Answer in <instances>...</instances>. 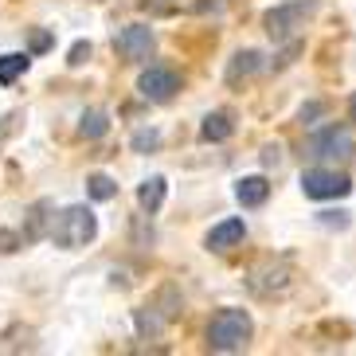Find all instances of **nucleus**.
<instances>
[{
	"label": "nucleus",
	"instance_id": "1",
	"mask_svg": "<svg viewBox=\"0 0 356 356\" xmlns=\"http://www.w3.org/2000/svg\"><path fill=\"white\" fill-rule=\"evenodd\" d=\"M251 333H254L251 314L227 305V309H220V314L208 321V348L211 353H239V348H247Z\"/></svg>",
	"mask_w": 356,
	"mask_h": 356
},
{
	"label": "nucleus",
	"instance_id": "2",
	"mask_svg": "<svg viewBox=\"0 0 356 356\" xmlns=\"http://www.w3.org/2000/svg\"><path fill=\"white\" fill-rule=\"evenodd\" d=\"M95 235H98V220L86 204L63 208L51 223V239H55V247H63V251H79L86 243H95Z\"/></svg>",
	"mask_w": 356,
	"mask_h": 356
},
{
	"label": "nucleus",
	"instance_id": "3",
	"mask_svg": "<svg viewBox=\"0 0 356 356\" xmlns=\"http://www.w3.org/2000/svg\"><path fill=\"white\" fill-rule=\"evenodd\" d=\"M314 0H290V4H278V8H270L266 16H262V28H266V35H270L274 43L278 40H290L298 28H305V20L314 16Z\"/></svg>",
	"mask_w": 356,
	"mask_h": 356
},
{
	"label": "nucleus",
	"instance_id": "4",
	"mask_svg": "<svg viewBox=\"0 0 356 356\" xmlns=\"http://www.w3.org/2000/svg\"><path fill=\"white\" fill-rule=\"evenodd\" d=\"M302 192L309 200H341L353 192V180L345 172H337V168L317 165V168H305L302 172Z\"/></svg>",
	"mask_w": 356,
	"mask_h": 356
},
{
	"label": "nucleus",
	"instance_id": "5",
	"mask_svg": "<svg viewBox=\"0 0 356 356\" xmlns=\"http://www.w3.org/2000/svg\"><path fill=\"white\" fill-rule=\"evenodd\" d=\"M309 157L317 161H348L353 157V134L345 126H325L309 137Z\"/></svg>",
	"mask_w": 356,
	"mask_h": 356
},
{
	"label": "nucleus",
	"instance_id": "6",
	"mask_svg": "<svg viewBox=\"0 0 356 356\" xmlns=\"http://www.w3.org/2000/svg\"><path fill=\"white\" fill-rule=\"evenodd\" d=\"M114 47L122 51V59L141 63V59H149V55H153L157 40H153V28H149V24H129V28H122V32H118Z\"/></svg>",
	"mask_w": 356,
	"mask_h": 356
},
{
	"label": "nucleus",
	"instance_id": "7",
	"mask_svg": "<svg viewBox=\"0 0 356 356\" xmlns=\"http://www.w3.org/2000/svg\"><path fill=\"white\" fill-rule=\"evenodd\" d=\"M137 90H141V98H149V102H168V98L180 90V74L172 71V67H149V71H141V79H137Z\"/></svg>",
	"mask_w": 356,
	"mask_h": 356
},
{
	"label": "nucleus",
	"instance_id": "8",
	"mask_svg": "<svg viewBox=\"0 0 356 356\" xmlns=\"http://www.w3.org/2000/svg\"><path fill=\"white\" fill-rule=\"evenodd\" d=\"M55 204L51 200H35L28 208V223H24V243H40L43 235H51V223H55Z\"/></svg>",
	"mask_w": 356,
	"mask_h": 356
},
{
	"label": "nucleus",
	"instance_id": "9",
	"mask_svg": "<svg viewBox=\"0 0 356 356\" xmlns=\"http://www.w3.org/2000/svg\"><path fill=\"white\" fill-rule=\"evenodd\" d=\"M243 235H247V227H243V220H223V223H216V227L208 231V251H231V247H239L243 243Z\"/></svg>",
	"mask_w": 356,
	"mask_h": 356
},
{
	"label": "nucleus",
	"instance_id": "10",
	"mask_svg": "<svg viewBox=\"0 0 356 356\" xmlns=\"http://www.w3.org/2000/svg\"><path fill=\"white\" fill-rule=\"evenodd\" d=\"M266 196H270L266 177H243L239 184H235V200H239L243 208H262V204H266Z\"/></svg>",
	"mask_w": 356,
	"mask_h": 356
},
{
	"label": "nucleus",
	"instance_id": "11",
	"mask_svg": "<svg viewBox=\"0 0 356 356\" xmlns=\"http://www.w3.org/2000/svg\"><path fill=\"white\" fill-rule=\"evenodd\" d=\"M259 67H262V55L259 51H251V47H247V51H235V55H231V63H227V83L239 86L243 79H251Z\"/></svg>",
	"mask_w": 356,
	"mask_h": 356
},
{
	"label": "nucleus",
	"instance_id": "12",
	"mask_svg": "<svg viewBox=\"0 0 356 356\" xmlns=\"http://www.w3.org/2000/svg\"><path fill=\"white\" fill-rule=\"evenodd\" d=\"M165 192H168V184H165V177H149V180H141V188H137V204H141V211H161V204H165Z\"/></svg>",
	"mask_w": 356,
	"mask_h": 356
},
{
	"label": "nucleus",
	"instance_id": "13",
	"mask_svg": "<svg viewBox=\"0 0 356 356\" xmlns=\"http://www.w3.org/2000/svg\"><path fill=\"white\" fill-rule=\"evenodd\" d=\"M231 134H235V122H231L227 110L208 114V118H204V126H200V137H204V141H227Z\"/></svg>",
	"mask_w": 356,
	"mask_h": 356
},
{
	"label": "nucleus",
	"instance_id": "14",
	"mask_svg": "<svg viewBox=\"0 0 356 356\" xmlns=\"http://www.w3.org/2000/svg\"><path fill=\"white\" fill-rule=\"evenodd\" d=\"M28 67H32V59H28V55H20V51L0 55V86H12L24 71H28Z\"/></svg>",
	"mask_w": 356,
	"mask_h": 356
},
{
	"label": "nucleus",
	"instance_id": "15",
	"mask_svg": "<svg viewBox=\"0 0 356 356\" xmlns=\"http://www.w3.org/2000/svg\"><path fill=\"white\" fill-rule=\"evenodd\" d=\"M106 129H110V118H106V110H86L83 114V122H79V134L83 137H90V141H95V137H106Z\"/></svg>",
	"mask_w": 356,
	"mask_h": 356
},
{
	"label": "nucleus",
	"instance_id": "16",
	"mask_svg": "<svg viewBox=\"0 0 356 356\" xmlns=\"http://www.w3.org/2000/svg\"><path fill=\"white\" fill-rule=\"evenodd\" d=\"M86 192L95 200H114L118 196V184L110 177H102V172H95V177H86Z\"/></svg>",
	"mask_w": 356,
	"mask_h": 356
},
{
	"label": "nucleus",
	"instance_id": "17",
	"mask_svg": "<svg viewBox=\"0 0 356 356\" xmlns=\"http://www.w3.org/2000/svg\"><path fill=\"white\" fill-rule=\"evenodd\" d=\"M165 329V317H157V309H137V333L141 337H157Z\"/></svg>",
	"mask_w": 356,
	"mask_h": 356
},
{
	"label": "nucleus",
	"instance_id": "18",
	"mask_svg": "<svg viewBox=\"0 0 356 356\" xmlns=\"http://www.w3.org/2000/svg\"><path fill=\"white\" fill-rule=\"evenodd\" d=\"M129 145H134V153H153V149L161 145V134L157 129H137Z\"/></svg>",
	"mask_w": 356,
	"mask_h": 356
},
{
	"label": "nucleus",
	"instance_id": "19",
	"mask_svg": "<svg viewBox=\"0 0 356 356\" xmlns=\"http://www.w3.org/2000/svg\"><path fill=\"white\" fill-rule=\"evenodd\" d=\"M20 126H24V110H12V114H4V122H0V149L8 145V137L16 134Z\"/></svg>",
	"mask_w": 356,
	"mask_h": 356
},
{
	"label": "nucleus",
	"instance_id": "20",
	"mask_svg": "<svg viewBox=\"0 0 356 356\" xmlns=\"http://www.w3.org/2000/svg\"><path fill=\"white\" fill-rule=\"evenodd\" d=\"M317 223H325V227H337V231H345V227H348V211H317Z\"/></svg>",
	"mask_w": 356,
	"mask_h": 356
},
{
	"label": "nucleus",
	"instance_id": "21",
	"mask_svg": "<svg viewBox=\"0 0 356 356\" xmlns=\"http://www.w3.org/2000/svg\"><path fill=\"white\" fill-rule=\"evenodd\" d=\"M20 247H24V239L16 235V231L0 227V254H12V251H20Z\"/></svg>",
	"mask_w": 356,
	"mask_h": 356
},
{
	"label": "nucleus",
	"instance_id": "22",
	"mask_svg": "<svg viewBox=\"0 0 356 356\" xmlns=\"http://www.w3.org/2000/svg\"><path fill=\"white\" fill-rule=\"evenodd\" d=\"M86 59H90V43H86V40H79V43L71 47V55H67V63H71V67H83Z\"/></svg>",
	"mask_w": 356,
	"mask_h": 356
},
{
	"label": "nucleus",
	"instance_id": "23",
	"mask_svg": "<svg viewBox=\"0 0 356 356\" xmlns=\"http://www.w3.org/2000/svg\"><path fill=\"white\" fill-rule=\"evenodd\" d=\"M262 165H266V168H270V165H282V149H278V145H266V149H262Z\"/></svg>",
	"mask_w": 356,
	"mask_h": 356
},
{
	"label": "nucleus",
	"instance_id": "24",
	"mask_svg": "<svg viewBox=\"0 0 356 356\" xmlns=\"http://www.w3.org/2000/svg\"><path fill=\"white\" fill-rule=\"evenodd\" d=\"M51 47V35L47 32H32V51H47Z\"/></svg>",
	"mask_w": 356,
	"mask_h": 356
},
{
	"label": "nucleus",
	"instance_id": "25",
	"mask_svg": "<svg viewBox=\"0 0 356 356\" xmlns=\"http://www.w3.org/2000/svg\"><path fill=\"white\" fill-rule=\"evenodd\" d=\"M293 55H298V43H290V47H286V51H282V55H278V63H274V67H278V71H282V67H286V63H290Z\"/></svg>",
	"mask_w": 356,
	"mask_h": 356
},
{
	"label": "nucleus",
	"instance_id": "26",
	"mask_svg": "<svg viewBox=\"0 0 356 356\" xmlns=\"http://www.w3.org/2000/svg\"><path fill=\"white\" fill-rule=\"evenodd\" d=\"M317 114H321V102H309V106L302 110V122H309V118H317Z\"/></svg>",
	"mask_w": 356,
	"mask_h": 356
},
{
	"label": "nucleus",
	"instance_id": "27",
	"mask_svg": "<svg viewBox=\"0 0 356 356\" xmlns=\"http://www.w3.org/2000/svg\"><path fill=\"white\" fill-rule=\"evenodd\" d=\"M348 118H353V122H356V95L348 98Z\"/></svg>",
	"mask_w": 356,
	"mask_h": 356
}]
</instances>
